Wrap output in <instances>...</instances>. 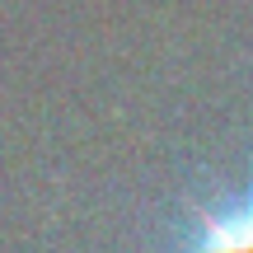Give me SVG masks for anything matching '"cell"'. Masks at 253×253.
<instances>
[{
    "label": "cell",
    "instance_id": "obj_1",
    "mask_svg": "<svg viewBox=\"0 0 253 253\" xmlns=\"http://www.w3.org/2000/svg\"><path fill=\"white\" fill-rule=\"evenodd\" d=\"M173 253H253V183H249V197L225 216L197 211L192 239Z\"/></svg>",
    "mask_w": 253,
    "mask_h": 253
}]
</instances>
